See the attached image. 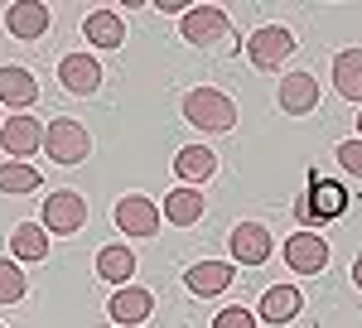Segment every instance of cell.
Returning <instances> with one entry per match:
<instances>
[{"label": "cell", "instance_id": "6da1fadb", "mask_svg": "<svg viewBox=\"0 0 362 328\" xmlns=\"http://www.w3.org/2000/svg\"><path fill=\"white\" fill-rule=\"evenodd\" d=\"M184 116H189V126L198 131H208V136H223L237 126V102L218 92V87H194V92H184Z\"/></svg>", "mask_w": 362, "mask_h": 328}, {"label": "cell", "instance_id": "7a4b0ae2", "mask_svg": "<svg viewBox=\"0 0 362 328\" xmlns=\"http://www.w3.org/2000/svg\"><path fill=\"white\" fill-rule=\"evenodd\" d=\"M348 213V189L343 184H334V179H314L309 184V193H300L295 198V222H334Z\"/></svg>", "mask_w": 362, "mask_h": 328}, {"label": "cell", "instance_id": "3957f363", "mask_svg": "<svg viewBox=\"0 0 362 328\" xmlns=\"http://www.w3.org/2000/svg\"><path fill=\"white\" fill-rule=\"evenodd\" d=\"M44 155L54 164H83L92 155V136H87L73 116H58V121L44 126Z\"/></svg>", "mask_w": 362, "mask_h": 328}, {"label": "cell", "instance_id": "277c9868", "mask_svg": "<svg viewBox=\"0 0 362 328\" xmlns=\"http://www.w3.org/2000/svg\"><path fill=\"white\" fill-rule=\"evenodd\" d=\"M39 227H44V232H58V237H78L87 227V203L68 189L49 193V198H44V213H39Z\"/></svg>", "mask_w": 362, "mask_h": 328}, {"label": "cell", "instance_id": "5b68a950", "mask_svg": "<svg viewBox=\"0 0 362 328\" xmlns=\"http://www.w3.org/2000/svg\"><path fill=\"white\" fill-rule=\"evenodd\" d=\"M290 54H295V34H290L285 25H261L247 39V58H251V68H261V73L280 68Z\"/></svg>", "mask_w": 362, "mask_h": 328}, {"label": "cell", "instance_id": "8992f818", "mask_svg": "<svg viewBox=\"0 0 362 328\" xmlns=\"http://www.w3.org/2000/svg\"><path fill=\"white\" fill-rule=\"evenodd\" d=\"M0 145H5V155H15V164H25L29 155L44 150V126L25 111H15L10 121H0Z\"/></svg>", "mask_w": 362, "mask_h": 328}, {"label": "cell", "instance_id": "52a82bcc", "mask_svg": "<svg viewBox=\"0 0 362 328\" xmlns=\"http://www.w3.org/2000/svg\"><path fill=\"white\" fill-rule=\"evenodd\" d=\"M227 29H232V20H227V10L223 5H189L184 10V25H179V34L189 39V44H218Z\"/></svg>", "mask_w": 362, "mask_h": 328}, {"label": "cell", "instance_id": "ba28073f", "mask_svg": "<svg viewBox=\"0 0 362 328\" xmlns=\"http://www.w3.org/2000/svg\"><path fill=\"white\" fill-rule=\"evenodd\" d=\"M116 227L126 232V237H155V227H160V208L145 198V193H126L121 203L112 208Z\"/></svg>", "mask_w": 362, "mask_h": 328}, {"label": "cell", "instance_id": "9c48e42d", "mask_svg": "<svg viewBox=\"0 0 362 328\" xmlns=\"http://www.w3.org/2000/svg\"><path fill=\"white\" fill-rule=\"evenodd\" d=\"M285 266L300 275H319L329 266V242L319 237V232H295L290 242H285Z\"/></svg>", "mask_w": 362, "mask_h": 328}, {"label": "cell", "instance_id": "30bf717a", "mask_svg": "<svg viewBox=\"0 0 362 328\" xmlns=\"http://www.w3.org/2000/svg\"><path fill=\"white\" fill-rule=\"evenodd\" d=\"M232 261H242V266L271 261V227L266 222H237L232 227Z\"/></svg>", "mask_w": 362, "mask_h": 328}, {"label": "cell", "instance_id": "8fae6325", "mask_svg": "<svg viewBox=\"0 0 362 328\" xmlns=\"http://www.w3.org/2000/svg\"><path fill=\"white\" fill-rule=\"evenodd\" d=\"M58 82H63L68 92H78V97H92V92L102 87V63H97L92 54H63Z\"/></svg>", "mask_w": 362, "mask_h": 328}, {"label": "cell", "instance_id": "7c38bea8", "mask_svg": "<svg viewBox=\"0 0 362 328\" xmlns=\"http://www.w3.org/2000/svg\"><path fill=\"white\" fill-rule=\"evenodd\" d=\"M184 285L194 290V300H213L232 285V261H194L184 271Z\"/></svg>", "mask_w": 362, "mask_h": 328}, {"label": "cell", "instance_id": "4fadbf2b", "mask_svg": "<svg viewBox=\"0 0 362 328\" xmlns=\"http://www.w3.org/2000/svg\"><path fill=\"white\" fill-rule=\"evenodd\" d=\"M107 314H112L121 328L145 324V319L155 314V295H150V290H136V285H121L112 300H107Z\"/></svg>", "mask_w": 362, "mask_h": 328}, {"label": "cell", "instance_id": "5bb4252c", "mask_svg": "<svg viewBox=\"0 0 362 328\" xmlns=\"http://www.w3.org/2000/svg\"><path fill=\"white\" fill-rule=\"evenodd\" d=\"M314 107H319V82H314V73H285L280 78V111L309 116Z\"/></svg>", "mask_w": 362, "mask_h": 328}, {"label": "cell", "instance_id": "9a60e30c", "mask_svg": "<svg viewBox=\"0 0 362 328\" xmlns=\"http://www.w3.org/2000/svg\"><path fill=\"white\" fill-rule=\"evenodd\" d=\"M5 29H10L15 39H44V34H49V5H39V0H15V5L5 10Z\"/></svg>", "mask_w": 362, "mask_h": 328}, {"label": "cell", "instance_id": "2e32d148", "mask_svg": "<svg viewBox=\"0 0 362 328\" xmlns=\"http://www.w3.org/2000/svg\"><path fill=\"white\" fill-rule=\"evenodd\" d=\"M174 174H179V184H184V189L208 184V179L218 174V155H213L208 145H184V150L174 155Z\"/></svg>", "mask_w": 362, "mask_h": 328}, {"label": "cell", "instance_id": "e0dca14e", "mask_svg": "<svg viewBox=\"0 0 362 328\" xmlns=\"http://www.w3.org/2000/svg\"><path fill=\"white\" fill-rule=\"evenodd\" d=\"M34 102H39V78L29 68L5 63L0 68V107H34Z\"/></svg>", "mask_w": 362, "mask_h": 328}, {"label": "cell", "instance_id": "ac0fdd59", "mask_svg": "<svg viewBox=\"0 0 362 328\" xmlns=\"http://www.w3.org/2000/svg\"><path fill=\"white\" fill-rule=\"evenodd\" d=\"M83 34H87L92 49H121V44H126V20H121L116 10H92Z\"/></svg>", "mask_w": 362, "mask_h": 328}, {"label": "cell", "instance_id": "d6986e66", "mask_svg": "<svg viewBox=\"0 0 362 328\" xmlns=\"http://www.w3.org/2000/svg\"><path fill=\"white\" fill-rule=\"evenodd\" d=\"M300 304L305 300H300L295 285H271V290L261 295V309H256V314H261L266 324H290V319L300 314Z\"/></svg>", "mask_w": 362, "mask_h": 328}, {"label": "cell", "instance_id": "ffe728a7", "mask_svg": "<svg viewBox=\"0 0 362 328\" xmlns=\"http://www.w3.org/2000/svg\"><path fill=\"white\" fill-rule=\"evenodd\" d=\"M160 218L174 222V227H194V222L203 218V193H198V189H169Z\"/></svg>", "mask_w": 362, "mask_h": 328}, {"label": "cell", "instance_id": "44dd1931", "mask_svg": "<svg viewBox=\"0 0 362 328\" xmlns=\"http://www.w3.org/2000/svg\"><path fill=\"white\" fill-rule=\"evenodd\" d=\"M334 87H338V97L362 102V49H343L334 58Z\"/></svg>", "mask_w": 362, "mask_h": 328}, {"label": "cell", "instance_id": "7402d4cb", "mask_svg": "<svg viewBox=\"0 0 362 328\" xmlns=\"http://www.w3.org/2000/svg\"><path fill=\"white\" fill-rule=\"evenodd\" d=\"M10 251L20 256V261H49V232L34 222H20L15 232H10Z\"/></svg>", "mask_w": 362, "mask_h": 328}, {"label": "cell", "instance_id": "603a6c76", "mask_svg": "<svg viewBox=\"0 0 362 328\" xmlns=\"http://www.w3.org/2000/svg\"><path fill=\"white\" fill-rule=\"evenodd\" d=\"M97 275L112 280V285H126V280L136 275V256H131L126 246H102V251H97Z\"/></svg>", "mask_w": 362, "mask_h": 328}, {"label": "cell", "instance_id": "cb8c5ba5", "mask_svg": "<svg viewBox=\"0 0 362 328\" xmlns=\"http://www.w3.org/2000/svg\"><path fill=\"white\" fill-rule=\"evenodd\" d=\"M39 184H44L39 169H29V164H0V193H34Z\"/></svg>", "mask_w": 362, "mask_h": 328}, {"label": "cell", "instance_id": "d4e9b609", "mask_svg": "<svg viewBox=\"0 0 362 328\" xmlns=\"http://www.w3.org/2000/svg\"><path fill=\"white\" fill-rule=\"evenodd\" d=\"M25 300V271L15 261H0V304H20Z\"/></svg>", "mask_w": 362, "mask_h": 328}, {"label": "cell", "instance_id": "484cf974", "mask_svg": "<svg viewBox=\"0 0 362 328\" xmlns=\"http://www.w3.org/2000/svg\"><path fill=\"white\" fill-rule=\"evenodd\" d=\"M334 155H338V164H343L348 174H358V179H362V140H343Z\"/></svg>", "mask_w": 362, "mask_h": 328}, {"label": "cell", "instance_id": "4316f807", "mask_svg": "<svg viewBox=\"0 0 362 328\" xmlns=\"http://www.w3.org/2000/svg\"><path fill=\"white\" fill-rule=\"evenodd\" d=\"M213 328H256V314H251V309H223V314L213 319Z\"/></svg>", "mask_w": 362, "mask_h": 328}, {"label": "cell", "instance_id": "83f0119b", "mask_svg": "<svg viewBox=\"0 0 362 328\" xmlns=\"http://www.w3.org/2000/svg\"><path fill=\"white\" fill-rule=\"evenodd\" d=\"M353 285H358V290H362V256H358V261H353Z\"/></svg>", "mask_w": 362, "mask_h": 328}, {"label": "cell", "instance_id": "f1b7e54d", "mask_svg": "<svg viewBox=\"0 0 362 328\" xmlns=\"http://www.w3.org/2000/svg\"><path fill=\"white\" fill-rule=\"evenodd\" d=\"M358 136H362V111H358Z\"/></svg>", "mask_w": 362, "mask_h": 328}, {"label": "cell", "instance_id": "f546056e", "mask_svg": "<svg viewBox=\"0 0 362 328\" xmlns=\"http://www.w3.org/2000/svg\"><path fill=\"white\" fill-rule=\"evenodd\" d=\"M0 328H5V324H0Z\"/></svg>", "mask_w": 362, "mask_h": 328}]
</instances>
